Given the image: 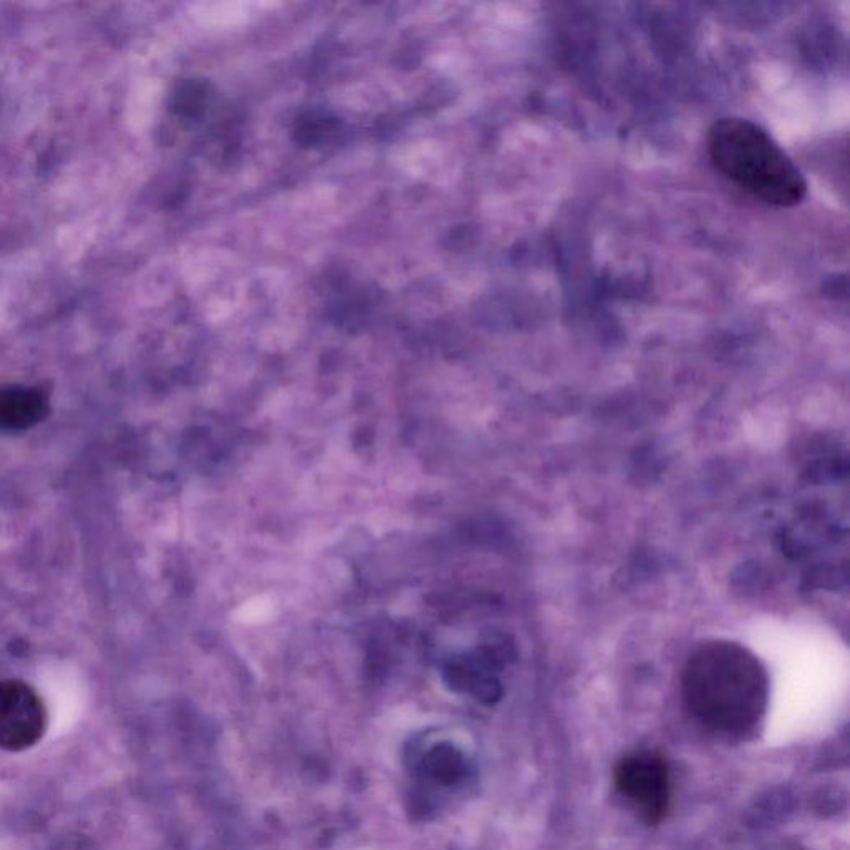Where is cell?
Wrapping results in <instances>:
<instances>
[{
	"instance_id": "4",
	"label": "cell",
	"mask_w": 850,
	"mask_h": 850,
	"mask_svg": "<svg viewBox=\"0 0 850 850\" xmlns=\"http://www.w3.org/2000/svg\"><path fill=\"white\" fill-rule=\"evenodd\" d=\"M49 714L39 693L19 680L0 681V749L20 753L44 738Z\"/></svg>"
},
{
	"instance_id": "6",
	"label": "cell",
	"mask_w": 850,
	"mask_h": 850,
	"mask_svg": "<svg viewBox=\"0 0 850 850\" xmlns=\"http://www.w3.org/2000/svg\"><path fill=\"white\" fill-rule=\"evenodd\" d=\"M416 769L419 777L427 784L452 787L459 784L467 774V761L460 749L452 744L435 743L422 751L417 759Z\"/></svg>"
},
{
	"instance_id": "2",
	"label": "cell",
	"mask_w": 850,
	"mask_h": 850,
	"mask_svg": "<svg viewBox=\"0 0 850 850\" xmlns=\"http://www.w3.org/2000/svg\"><path fill=\"white\" fill-rule=\"evenodd\" d=\"M708 153L721 175L766 205L791 208L806 198L807 181L799 167L753 120H716L709 128Z\"/></svg>"
},
{
	"instance_id": "5",
	"label": "cell",
	"mask_w": 850,
	"mask_h": 850,
	"mask_svg": "<svg viewBox=\"0 0 850 850\" xmlns=\"http://www.w3.org/2000/svg\"><path fill=\"white\" fill-rule=\"evenodd\" d=\"M49 411V399L37 387H0V432L32 429Z\"/></svg>"
},
{
	"instance_id": "1",
	"label": "cell",
	"mask_w": 850,
	"mask_h": 850,
	"mask_svg": "<svg viewBox=\"0 0 850 850\" xmlns=\"http://www.w3.org/2000/svg\"><path fill=\"white\" fill-rule=\"evenodd\" d=\"M684 704L719 733L753 729L766 713L769 680L753 651L734 641H708L694 650L681 678Z\"/></svg>"
},
{
	"instance_id": "3",
	"label": "cell",
	"mask_w": 850,
	"mask_h": 850,
	"mask_svg": "<svg viewBox=\"0 0 850 850\" xmlns=\"http://www.w3.org/2000/svg\"><path fill=\"white\" fill-rule=\"evenodd\" d=\"M615 786L648 826L665 821L671 807V774L656 751L626 754L615 767Z\"/></svg>"
}]
</instances>
